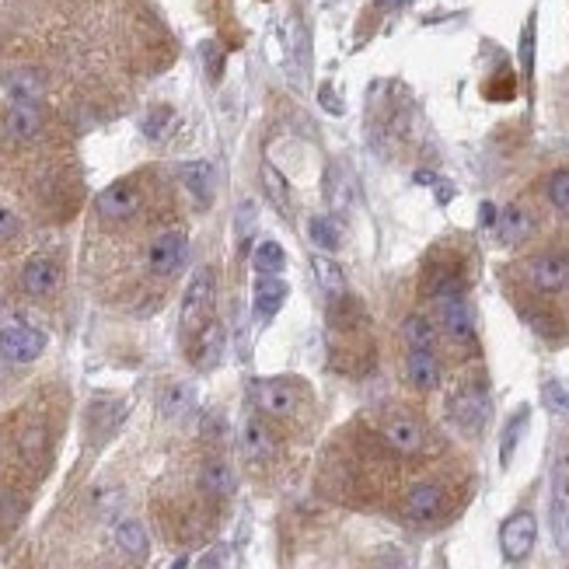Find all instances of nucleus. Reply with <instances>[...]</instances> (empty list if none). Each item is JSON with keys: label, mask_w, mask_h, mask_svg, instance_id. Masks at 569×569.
<instances>
[{"label": "nucleus", "mask_w": 569, "mask_h": 569, "mask_svg": "<svg viewBox=\"0 0 569 569\" xmlns=\"http://www.w3.org/2000/svg\"><path fill=\"white\" fill-rule=\"evenodd\" d=\"M186 252H189L186 234H182V231H161V234H154V238L147 241L144 262H147V269H151L154 276L168 280V276H175L182 266H186Z\"/></svg>", "instance_id": "nucleus-1"}, {"label": "nucleus", "mask_w": 569, "mask_h": 569, "mask_svg": "<svg viewBox=\"0 0 569 569\" xmlns=\"http://www.w3.org/2000/svg\"><path fill=\"white\" fill-rule=\"evenodd\" d=\"M213 290H217L213 269L199 266L186 287V297H182V329H186V336H196V332L203 329L206 311H210L213 304Z\"/></svg>", "instance_id": "nucleus-2"}, {"label": "nucleus", "mask_w": 569, "mask_h": 569, "mask_svg": "<svg viewBox=\"0 0 569 569\" xmlns=\"http://www.w3.org/2000/svg\"><path fill=\"white\" fill-rule=\"evenodd\" d=\"M46 353V332L32 329L25 322H11L0 329V357L11 364H32Z\"/></svg>", "instance_id": "nucleus-3"}, {"label": "nucleus", "mask_w": 569, "mask_h": 569, "mask_svg": "<svg viewBox=\"0 0 569 569\" xmlns=\"http://www.w3.org/2000/svg\"><path fill=\"white\" fill-rule=\"evenodd\" d=\"M140 206H144V196H140V189L133 186L130 179L112 182V186H105L102 192H98V199H95L98 217L109 220V224H123V220H133L140 213Z\"/></svg>", "instance_id": "nucleus-4"}, {"label": "nucleus", "mask_w": 569, "mask_h": 569, "mask_svg": "<svg viewBox=\"0 0 569 569\" xmlns=\"http://www.w3.org/2000/svg\"><path fill=\"white\" fill-rule=\"evenodd\" d=\"M535 542H538V521L531 510H517V514H510L507 521H503L500 549L510 563H524V559L531 556V549H535Z\"/></svg>", "instance_id": "nucleus-5"}, {"label": "nucleus", "mask_w": 569, "mask_h": 569, "mask_svg": "<svg viewBox=\"0 0 569 569\" xmlns=\"http://www.w3.org/2000/svg\"><path fill=\"white\" fill-rule=\"evenodd\" d=\"M447 409H451V419L461 426V430L479 433L489 419V395L482 388H475V384H465V388H458L451 395Z\"/></svg>", "instance_id": "nucleus-6"}, {"label": "nucleus", "mask_w": 569, "mask_h": 569, "mask_svg": "<svg viewBox=\"0 0 569 569\" xmlns=\"http://www.w3.org/2000/svg\"><path fill=\"white\" fill-rule=\"evenodd\" d=\"M437 315H440L444 332L454 339V343H472L475 339V315H472V308H468V301H465L461 290L437 297Z\"/></svg>", "instance_id": "nucleus-7"}, {"label": "nucleus", "mask_w": 569, "mask_h": 569, "mask_svg": "<svg viewBox=\"0 0 569 569\" xmlns=\"http://www.w3.org/2000/svg\"><path fill=\"white\" fill-rule=\"evenodd\" d=\"M528 280L542 294H559L569 287V252H542L531 259Z\"/></svg>", "instance_id": "nucleus-8"}, {"label": "nucleus", "mask_w": 569, "mask_h": 569, "mask_svg": "<svg viewBox=\"0 0 569 569\" xmlns=\"http://www.w3.org/2000/svg\"><path fill=\"white\" fill-rule=\"evenodd\" d=\"M252 398L262 412L269 416H294L297 412V388L283 378H273V381H255L252 384Z\"/></svg>", "instance_id": "nucleus-9"}, {"label": "nucleus", "mask_w": 569, "mask_h": 569, "mask_svg": "<svg viewBox=\"0 0 569 569\" xmlns=\"http://www.w3.org/2000/svg\"><path fill=\"white\" fill-rule=\"evenodd\" d=\"M56 287H60V266H56V259L35 255V259L25 262V269H21V290L28 297H49L56 294Z\"/></svg>", "instance_id": "nucleus-10"}, {"label": "nucleus", "mask_w": 569, "mask_h": 569, "mask_svg": "<svg viewBox=\"0 0 569 569\" xmlns=\"http://www.w3.org/2000/svg\"><path fill=\"white\" fill-rule=\"evenodd\" d=\"M381 437H384V444H388L391 451H398V454H419V451H423V444H426L423 426H419L412 416H391V419H384Z\"/></svg>", "instance_id": "nucleus-11"}, {"label": "nucleus", "mask_w": 569, "mask_h": 569, "mask_svg": "<svg viewBox=\"0 0 569 569\" xmlns=\"http://www.w3.org/2000/svg\"><path fill=\"white\" fill-rule=\"evenodd\" d=\"M0 81H4V91L14 98V102H28V105L42 102V98H46V91H49L46 77H42L39 70H32V67L4 70V74H0Z\"/></svg>", "instance_id": "nucleus-12"}, {"label": "nucleus", "mask_w": 569, "mask_h": 569, "mask_svg": "<svg viewBox=\"0 0 569 569\" xmlns=\"http://www.w3.org/2000/svg\"><path fill=\"white\" fill-rule=\"evenodd\" d=\"M224 346H227V336H224V325L217 318H206L203 329L196 332V346H192V360H196L199 371H213L224 357Z\"/></svg>", "instance_id": "nucleus-13"}, {"label": "nucleus", "mask_w": 569, "mask_h": 569, "mask_svg": "<svg viewBox=\"0 0 569 569\" xmlns=\"http://www.w3.org/2000/svg\"><path fill=\"white\" fill-rule=\"evenodd\" d=\"M4 133L11 140H35L42 133V116H39V109L35 105H28V102H14V105H7V112H4Z\"/></svg>", "instance_id": "nucleus-14"}, {"label": "nucleus", "mask_w": 569, "mask_h": 569, "mask_svg": "<svg viewBox=\"0 0 569 569\" xmlns=\"http://www.w3.org/2000/svg\"><path fill=\"white\" fill-rule=\"evenodd\" d=\"M440 507H444V489L437 486V482H423V486H412L409 496H405V514L412 517V521H433V517L440 514Z\"/></svg>", "instance_id": "nucleus-15"}, {"label": "nucleus", "mask_w": 569, "mask_h": 569, "mask_svg": "<svg viewBox=\"0 0 569 569\" xmlns=\"http://www.w3.org/2000/svg\"><path fill=\"white\" fill-rule=\"evenodd\" d=\"M405 378L412 388L419 391H433L440 384V360L433 350H409L405 357Z\"/></svg>", "instance_id": "nucleus-16"}, {"label": "nucleus", "mask_w": 569, "mask_h": 569, "mask_svg": "<svg viewBox=\"0 0 569 569\" xmlns=\"http://www.w3.org/2000/svg\"><path fill=\"white\" fill-rule=\"evenodd\" d=\"M531 231H535V220H531V213L517 203L503 206L500 217H496V238H500L503 245H521V241L531 238Z\"/></svg>", "instance_id": "nucleus-17"}, {"label": "nucleus", "mask_w": 569, "mask_h": 569, "mask_svg": "<svg viewBox=\"0 0 569 569\" xmlns=\"http://www.w3.org/2000/svg\"><path fill=\"white\" fill-rule=\"evenodd\" d=\"M287 294H290V290H287V283H283L280 276H259V280H255V297H252L255 318H259V322H269V318L283 308Z\"/></svg>", "instance_id": "nucleus-18"}, {"label": "nucleus", "mask_w": 569, "mask_h": 569, "mask_svg": "<svg viewBox=\"0 0 569 569\" xmlns=\"http://www.w3.org/2000/svg\"><path fill=\"white\" fill-rule=\"evenodd\" d=\"M179 179L199 206H206L213 199V182H217V175H213L210 161H186V165H179Z\"/></svg>", "instance_id": "nucleus-19"}, {"label": "nucleus", "mask_w": 569, "mask_h": 569, "mask_svg": "<svg viewBox=\"0 0 569 569\" xmlns=\"http://www.w3.org/2000/svg\"><path fill=\"white\" fill-rule=\"evenodd\" d=\"M241 454L248 461H266L273 454V437H269L266 423L259 416H248L241 423Z\"/></svg>", "instance_id": "nucleus-20"}, {"label": "nucleus", "mask_w": 569, "mask_h": 569, "mask_svg": "<svg viewBox=\"0 0 569 569\" xmlns=\"http://www.w3.org/2000/svg\"><path fill=\"white\" fill-rule=\"evenodd\" d=\"M199 486H203L206 496H217V500H224V496L234 493L238 479H234V468L227 465V461L213 458V461H206L203 472H199Z\"/></svg>", "instance_id": "nucleus-21"}, {"label": "nucleus", "mask_w": 569, "mask_h": 569, "mask_svg": "<svg viewBox=\"0 0 569 569\" xmlns=\"http://www.w3.org/2000/svg\"><path fill=\"white\" fill-rule=\"evenodd\" d=\"M116 545L126 552L130 559H147V552H151V542H147V531L140 521H119L116 524Z\"/></svg>", "instance_id": "nucleus-22"}, {"label": "nucleus", "mask_w": 569, "mask_h": 569, "mask_svg": "<svg viewBox=\"0 0 569 569\" xmlns=\"http://www.w3.org/2000/svg\"><path fill=\"white\" fill-rule=\"evenodd\" d=\"M552 538H556V549L569 556V496L563 489V482H556V496H552Z\"/></svg>", "instance_id": "nucleus-23"}, {"label": "nucleus", "mask_w": 569, "mask_h": 569, "mask_svg": "<svg viewBox=\"0 0 569 569\" xmlns=\"http://www.w3.org/2000/svg\"><path fill=\"white\" fill-rule=\"evenodd\" d=\"M192 405H196V388L186 384V381H175V384H168V388L161 391V412H165L168 419L186 416Z\"/></svg>", "instance_id": "nucleus-24"}, {"label": "nucleus", "mask_w": 569, "mask_h": 569, "mask_svg": "<svg viewBox=\"0 0 569 569\" xmlns=\"http://www.w3.org/2000/svg\"><path fill=\"white\" fill-rule=\"evenodd\" d=\"M315 280H318V287L325 290L329 297H339V294H346V273H343V266H339L336 259H329V255H315Z\"/></svg>", "instance_id": "nucleus-25"}, {"label": "nucleus", "mask_w": 569, "mask_h": 569, "mask_svg": "<svg viewBox=\"0 0 569 569\" xmlns=\"http://www.w3.org/2000/svg\"><path fill=\"white\" fill-rule=\"evenodd\" d=\"M402 339L409 343V350H433L437 346V329H433L430 318L409 315L402 322Z\"/></svg>", "instance_id": "nucleus-26"}, {"label": "nucleus", "mask_w": 569, "mask_h": 569, "mask_svg": "<svg viewBox=\"0 0 569 569\" xmlns=\"http://www.w3.org/2000/svg\"><path fill=\"white\" fill-rule=\"evenodd\" d=\"M252 266L259 269V276H280L283 266H287V255H283L280 241H273V238L262 241L252 255Z\"/></svg>", "instance_id": "nucleus-27"}, {"label": "nucleus", "mask_w": 569, "mask_h": 569, "mask_svg": "<svg viewBox=\"0 0 569 569\" xmlns=\"http://www.w3.org/2000/svg\"><path fill=\"white\" fill-rule=\"evenodd\" d=\"M308 234L318 248H325V252H336V248L343 245V224H339L336 217H315L308 224Z\"/></svg>", "instance_id": "nucleus-28"}, {"label": "nucleus", "mask_w": 569, "mask_h": 569, "mask_svg": "<svg viewBox=\"0 0 569 569\" xmlns=\"http://www.w3.org/2000/svg\"><path fill=\"white\" fill-rule=\"evenodd\" d=\"M528 416H531L528 409L514 412V416H510V423H507V430H503V444H500V461H503V468H507L510 461H514V451H517V444H521V433H524V426H528Z\"/></svg>", "instance_id": "nucleus-29"}, {"label": "nucleus", "mask_w": 569, "mask_h": 569, "mask_svg": "<svg viewBox=\"0 0 569 569\" xmlns=\"http://www.w3.org/2000/svg\"><path fill=\"white\" fill-rule=\"evenodd\" d=\"M350 175L343 172V168H332L329 172V179H325V192H329V203H332V210H339L343 213L346 206H350Z\"/></svg>", "instance_id": "nucleus-30"}, {"label": "nucleus", "mask_w": 569, "mask_h": 569, "mask_svg": "<svg viewBox=\"0 0 569 569\" xmlns=\"http://www.w3.org/2000/svg\"><path fill=\"white\" fill-rule=\"evenodd\" d=\"M545 192H549V203L556 206L559 213H569V168L552 172L549 182H545Z\"/></svg>", "instance_id": "nucleus-31"}, {"label": "nucleus", "mask_w": 569, "mask_h": 569, "mask_svg": "<svg viewBox=\"0 0 569 569\" xmlns=\"http://www.w3.org/2000/svg\"><path fill=\"white\" fill-rule=\"evenodd\" d=\"M262 182H266V192L280 210H290V192H287V182L280 179L273 165H262Z\"/></svg>", "instance_id": "nucleus-32"}, {"label": "nucleus", "mask_w": 569, "mask_h": 569, "mask_svg": "<svg viewBox=\"0 0 569 569\" xmlns=\"http://www.w3.org/2000/svg\"><path fill=\"white\" fill-rule=\"evenodd\" d=\"M172 123H175V112L168 109V105H158V109L147 116V123H144V133L151 140H165L168 137V130H172Z\"/></svg>", "instance_id": "nucleus-33"}, {"label": "nucleus", "mask_w": 569, "mask_h": 569, "mask_svg": "<svg viewBox=\"0 0 569 569\" xmlns=\"http://www.w3.org/2000/svg\"><path fill=\"white\" fill-rule=\"evenodd\" d=\"M542 398H545V405H549L552 412H569V388L563 381H549L542 388Z\"/></svg>", "instance_id": "nucleus-34"}, {"label": "nucleus", "mask_w": 569, "mask_h": 569, "mask_svg": "<svg viewBox=\"0 0 569 569\" xmlns=\"http://www.w3.org/2000/svg\"><path fill=\"white\" fill-rule=\"evenodd\" d=\"M21 234V220L14 210H7L4 203H0V245H7V241H14Z\"/></svg>", "instance_id": "nucleus-35"}, {"label": "nucleus", "mask_w": 569, "mask_h": 569, "mask_svg": "<svg viewBox=\"0 0 569 569\" xmlns=\"http://www.w3.org/2000/svg\"><path fill=\"white\" fill-rule=\"evenodd\" d=\"M241 217H238V227H241V234H248V231H252V224H255V206L252 203H245V206H241Z\"/></svg>", "instance_id": "nucleus-36"}, {"label": "nucleus", "mask_w": 569, "mask_h": 569, "mask_svg": "<svg viewBox=\"0 0 569 569\" xmlns=\"http://www.w3.org/2000/svg\"><path fill=\"white\" fill-rule=\"evenodd\" d=\"M203 56H210V77H220V53L213 46H203Z\"/></svg>", "instance_id": "nucleus-37"}, {"label": "nucleus", "mask_w": 569, "mask_h": 569, "mask_svg": "<svg viewBox=\"0 0 569 569\" xmlns=\"http://www.w3.org/2000/svg\"><path fill=\"white\" fill-rule=\"evenodd\" d=\"M496 217H500V210H496L493 203H482V224H486V227H496Z\"/></svg>", "instance_id": "nucleus-38"}, {"label": "nucleus", "mask_w": 569, "mask_h": 569, "mask_svg": "<svg viewBox=\"0 0 569 569\" xmlns=\"http://www.w3.org/2000/svg\"><path fill=\"white\" fill-rule=\"evenodd\" d=\"M405 0H378V7H384V11H391V7H402Z\"/></svg>", "instance_id": "nucleus-39"}, {"label": "nucleus", "mask_w": 569, "mask_h": 569, "mask_svg": "<svg viewBox=\"0 0 569 569\" xmlns=\"http://www.w3.org/2000/svg\"><path fill=\"white\" fill-rule=\"evenodd\" d=\"M0 381H4V371H0Z\"/></svg>", "instance_id": "nucleus-40"}]
</instances>
